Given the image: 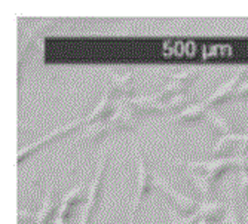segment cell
Returning a JSON list of instances; mask_svg holds the SVG:
<instances>
[{
    "instance_id": "obj_3",
    "label": "cell",
    "mask_w": 248,
    "mask_h": 224,
    "mask_svg": "<svg viewBox=\"0 0 248 224\" xmlns=\"http://www.w3.org/2000/svg\"><path fill=\"white\" fill-rule=\"evenodd\" d=\"M153 184H155V187L157 190L162 192L167 196V199L170 200V202H172V205L175 207V209L180 214H182V215H189L195 209H198L199 202H198L196 199L189 197V196H185L182 193H178L175 189H172L167 183V180H165L164 177H161L159 174H156V172L153 174Z\"/></svg>"
},
{
    "instance_id": "obj_15",
    "label": "cell",
    "mask_w": 248,
    "mask_h": 224,
    "mask_svg": "<svg viewBox=\"0 0 248 224\" xmlns=\"http://www.w3.org/2000/svg\"><path fill=\"white\" fill-rule=\"evenodd\" d=\"M224 211H226V207L221 202H208V200H204L202 204H199L196 212L193 215H190L196 223L199 220H210V221H216L217 218H220Z\"/></svg>"
},
{
    "instance_id": "obj_9",
    "label": "cell",
    "mask_w": 248,
    "mask_h": 224,
    "mask_svg": "<svg viewBox=\"0 0 248 224\" xmlns=\"http://www.w3.org/2000/svg\"><path fill=\"white\" fill-rule=\"evenodd\" d=\"M245 72H247V69H242V70H241L238 75H235L231 80H228L223 86H220V88L217 89V91H216L211 97H208V100L204 103L205 107L210 108V107L218 105V104H221V103H224V101H228L231 97H235L236 89L242 85L241 80H242Z\"/></svg>"
},
{
    "instance_id": "obj_7",
    "label": "cell",
    "mask_w": 248,
    "mask_h": 224,
    "mask_svg": "<svg viewBox=\"0 0 248 224\" xmlns=\"http://www.w3.org/2000/svg\"><path fill=\"white\" fill-rule=\"evenodd\" d=\"M82 125H86V120L85 119H80V120H75V122H72V123H69V125H65V126H61L60 129H57V131H54V132H51L49 135H45L43 138H40V140H37V141H34L33 144H30V146H27V147H24L22 150H19V153H18V164H21L22 161H24L27 156L30 154V153H33V151H36L39 147H42V146H46L49 141H52V140H57V138H60L61 135H64V134H69V132H72V131H75V129H78L79 126H82Z\"/></svg>"
},
{
    "instance_id": "obj_10",
    "label": "cell",
    "mask_w": 248,
    "mask_h": 224,
    "mask_svg": "<svg viewBox=\"0 0 248 224\" xmlns=\"http://www.w3.org/2000/svg\"><path fill=\"white\" fill-rule=\"evenodd\" d=\"M111 98H113V94L110 92V89H107V91L104 92L101 101L97 104V107L93 110L91 115H88L85 118L86 120V125H93L95 120H100V122H104L107 119H110L111 113H115L116 110V104H113V101H111Z\"/></svg>"
},
{
    "instance_id": "obj_8",
    "label": "cell",
    "mask_w": 248,
    "mask_h": 224,
    "mask_svg": "<svg viewBox=\"0 0 248 224\" xmlns=\"http://www.w3.org/2000/svg\"><path fill=\"white\" fill-rule=\"evenodd\" d=\"M122 105H125L131 113L135 116L141 115H155L161 111V104L157 103L152 95H140V97H132L128 100H119Z\"/></svg>"
},
{
    "instance_id": "obj_24",
    "label": "cell",
    "mask_w": 248,
    "mask_h": 224,
    "mask_svg": "<svg viewBox=\"0 0 248 224\" xmlns=\"http://www.w3.org/2000/svg\"><path fill=\"white\" fill-rule=\"evenodd\" d=\"M242 95H248V82L242 83L235 92V97H242Z\"/></svg>"
},
{
    "instance_id": "obj_13",
    "label": "cell",
    "mask_w": 248,
    "mask_h": 224,
    "mask_svg": "<svg viewBox=\"0 0 248 224\" xmlns=\"http://www.w3.org/2000/svg\"><path fill=\"white\" fill-rule=\"evenodd\" d=\"M207 116V107L205 104H190L183 111L170 118V123H193L199 122Z\"/></svg>"
},
{
    "instance_id": "obj_11",
    "label": "cell",
    "mask_w": 248,
    "mask_h": 224,
    "mask_svg": "<svg viewBox=\"0 0 248 224\" xmlns=\"http://www.w3.org/2000/svg\"><path fill=\"white\" fill-rule=\"evenodd\" d=\"M108 123L113 128V131H128L134 129L137 126V120H135V115L121 104V101L116 103V110L115 113L111 115L110 119H107Z\"/></svg>"
},
{
    "instance_id": "obj_21",
    "label": "cell",
    "mask_w": 248,
    "mask_h": 224,
    "mask_svg": "<svg viewBox=\"0 0 248 224\" xmlns=\"http://www.w3.org/2000/svg\"><path fill=\"white\" fill-rule=\"evenodd\" d=\"M34 42H36V36L31 33V34H29L24 40L19 43V48H18V72H21L22 62H24V57L29 52V49L33 48Z\"/></svg>"
},
{
    "instance_id": "obj_26",
    "label": "cell",
    "mask_w": 248,
    "mask_h": 224,
    "mask_svg": "<svg viewBox=\"0 0 248 224\" xmlns=\"http://www.w3.org/2000/svg\"><path fill=\"white\" fill-rule=\"evenodd\" d=\"M218 224H229V221H228V218H224V220H221V223H218Z\"/></svg>"
},
{
    "instance_id": "obj_19",
    "label": "cell",
    "mask_w": 248,
    "mask_h": 224,
    "mask_svg": "<svg viewBox=\"0 0 248 224\" xmlns=\"http://www.w3.org/2000/svg\"><path fill=\"white\" fill-rule=\"evenodd\" d=\"M208 119H210V125H211L213 131L217 134V135H220V138L224 137V135H229V134H235L233 129H232V126H231V123L226 119H224V118H221L220 115L210 113L208 115Z\"/></svg>"
},
{
    "instance_id": "obj_27",
    "label": "cell",
    "mask_w": 248,
    "mask_h": 224,
    "mask_svg": "<svg viewBox=\"0 0 248 224\" xmlns=\"http://www.w3.org/2000/svg\"><path fill=\"white\" fill-rule=\"evenodd\" d=\"M247 161H248V158H247Z\"/></svg>"
},
{
    "instance_id": "obj_14",
    "label": "cell",
    "mask_w": 248,
    "mask_h": 224,
    "mask_svg": "<svg viewBox=\"0 0 248 224\" xmlns=\"http://www.w3.org/2000/svg\"><path fill=\"white\" fill-rule=\"evenodd\" d=\"M132 79H134V75L132 73H126L124 76H119V75H111L110 76V80H111V85L108 86L110 92L111 94H121L124 97V100H128V98H132L134 97V83H132Z\"/></svg>"
},
{
    "instance_id": "obj_6",
    "label": "cell",
    "mask_w": 248,
    "mask_h": 224,
    "mask_svg": "<svg viewBox=\"0 0 248 224\" xmlns=\"http://www.w3.org/2000/svg\"><path fill=\"white\" fill-rule=\"evenodd\" d=\"M83 190H85V184H79V186H75L69 193L62 196L61 202H60L58 214L55 217V224H69L73 207L79 205L85 197Z\"/></svg>"
},
{
    "instance_id": "obj_23",
    "label": "cell",
    "mask_w": 248,
    "mask_h": 224,
    "mask_svg": "<svg viewBox=\"0 0 248 224\" xmlns=\"http://www.w3.org/2000/svg\"><path fill=\"white\" fill-rule=\"evenodd\" d=\"M16 218H18L19 223H22V221H31V220H36V214L27 212V211H18Z\"/></svg>"
},
{
    "instance_id": "obj_18",
    "label": "cell",
    "mask_w": 248,
    "mask_h": 224,
    "mask_svg": "<svg viewBox=\"0 0 248 224\" xmlns=\"http://www.w3.org/2000/svg\"><path fill=\"white\" fill-rule=\"evenodd\" d=\"M189 104V97L185 95V94H180L174 98H171L170 101L161 104V111L159 113H180V111H183Z\"/></svg>"
},
{
    "instance_id": "obj_20",
    "label": "cell",
    "mask_w": 248,
    "mask_h": 224,
    "mask_svg": "<svg viewBox=\"0 0 248 224\" xmlns=\"http://www.w3.org/2000/svg\"><path fill=\"white\" fill-rule=\"evenodd\" d=\"M201 75V69H186L183 72H180L177 75H171L170 76V80H175V82H182L187 86H190V83Z\"/></svg>"
},
{
    "instance_id": "obj_5",
    "label": "cell",
    "mask_w": 248,
    "mask_h": 224,
    "mask_svg": "<svg viewBox=\"0 0 248 224\" xmlns=\"http://www.w3.org/2000/svg\"><path fill=\"white\" fill-rule=\"evenodd\" d=\"M248 150V134L239 135V134H229V135L221 137L213 147L211 156H223L224 159L229 158V154L236 153L239 156L245 154Z\"/></svg>"
},
{
    "instance_id": "obj_1",
    "label": "cell",
    "mask_w": 248,
    "mask_h": 224,
    "mask_svg": "<svg viewBox=\"0 0 248 224\" xmlns=\"http://www.w3.org/2000/svg\"><path fill=\"white\" fill-rule=\"evenodd\" d=\"M175 165H182L187 169V177L196 192L207 199L214 184L217 183L218 177H221L226 171L239 168L241 171L247 166V158L245 156H235V158H221L217 161H208V162H180L174 161Z\"/></svg>"
},
{
    "instance_id": "obj_12",
    "label": "cell",
    "mask_w": 248,
    "mask_h": 224,
    "mask_svg": "<svg viewBox=\"0 0 248 224\" xmlns=\"http://www.w3.org/2000/svg\"><path fill=\"white\" fill-rule=\"evenodd\" d=\"M111 131H113V128H111V125L108 123V120L97 122V123H93V125H88V126L85 128V131L82 132V135H79L73 143H75V144L82 143V141L97 143V141H101L104 137H107Z\"/></svg>"
},
{
    "instance_id": "obj_22",
    "label": "cell",
    "mask_w": 248,
    "mask_h": 224,
    "mask_svg": "<svg viewBox=\"0 0 248 224\" xmlns=\"http://www.w3.org/2000/svg\"><path fill=\"white\" fill-rule=\"evenodd\" d=\"M170 224H196V221L192 217H178L175 212H172L170 209Z\"/></svg>"
},
{
    "instance_id": "obj_16",
    "label": "cell",
    "mask_w": 248,
    "mask_h": 224,
    "mask_svg": "<svg viewBox=\"0 0 248 224\" xmlns=\"http://www.w3.org/2000/svg\"><path fill=\"white\" fill-rule=\"evenodd\" d=\"M52 194H54V189H52V186H49L48 193H46V197H45L43 204H42V208L36 214L34 224H48L54 217H57L58 209H60V204L55 202Z\"/></svg>"
},
{
    "instance_id": "obj_4",
    "label": "cell",
    "mask_w": 248,
    "mask_h": 224,
    "mask_svg": "<svg viewBox=\"0 0 248 224\" xmlns=\"http://www.w3.org/2000/svg\"><path fill=\"white\" fill-rule=\"evenodd\" d=\"M137 159H139V177H137V189H135V196L132 199V207H131V220L129 224L135 223V215H137V211L140 208L141 200L144 199V196H147L152 190L153 186V178L150 175V171L147 169L146 165V159L141 153V150L137 147Z\"/></svg>"
},
{
    "instance_id": "obj_25",
    "label": "cell",
    "mask_w": 248,
    "mask_h": 224,
    "mask_svg": "<svg viewBox=\"0 0 248 224\" xmlns=\"http://www.w3.org/2000/svg\"><path fill=\"white\" fill-rule=\"evenodd\" d=\"M196 224H214V221H210V220H199Z\"/></svg>"
},
{
    "instance_id": "obj_17",
    "label": "cell",
    "mask_w": 248,
    "mask_h": 224,
    "mask_svg": "<svg viewBox=\"0 0 248 224\" xmlns=\"http://www.w3.org/2000/svg\"><path fill=\"white\" fill-rule=\"evenodd\" d=\"M189 86L187 85H185V83H182V82H175V80H170L159 92H156V94H153V98L159 103V104H164V103H167V101H170L171 98H174V97H177V95H180L182 94L185 89H187Z\"/></svg>"
},
{
    "instance_id": "obj_2",
    "label": "cell",
    "mask_w": 248,
    "mask_h": 224,
    "mask_svg": "<svg viewBox=\"0 0 248 224\" xmlns=\"http://www.w3.org/2000/svg\"><path fill=\"white\" fill-rule=\"evenodd\" d=\"M108 151L110 149L106 147L103 150V153L100 154V159L97 164V172L95 177L89 186V192H88V200L86 205L82 211V217H80V224H89L93 218V214L95 212L97 207H98V200H100V193H101V184H103V175L106 172V164H107V158H108Z\"/></svg>"
}]
</instances>
